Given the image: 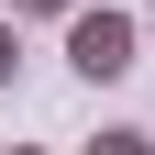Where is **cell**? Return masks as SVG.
Returning a JSON list of instances; mask_svg holds the SVG:
<instances>
[{"label": "cell", "instance_id": "obj_1", "mask_svg": "<svg viewBox=\"0 0 155 155\" xmlns=\"http://www.w3.org/2000/svg\"><path fill=\"white\" fill-rule=\"evenodd\" d=\"M67 67L89 78V89H111L122 67H144V22H133V11H89V0H78V11H67Z\"/></svg>", "mask_w": 155, "mask_h": 155}, {"label": "cell", "instance_id": "obj_2", "mask_svg": "<svg viewBox=\"0 0 155 155\" xmlns=\"http://www.w3.org/2000/svg\"><path fill=\"white\" fill-rule=\"evenodd\" d=\"M89 155H155V133L144 122H111V133H89Z\"/></svg>", "mask_w": 155, "mask_h": 155}, {"label": "cell", "instance_id": "obj_3", "mask_svg": "<svg viewBox=\"0 0 155 155\" xmlns=\"http://www.w3.org/2000/svg\"><path fill=\"white\" fill-rule=\"evenodd\" d=\"M11 67H22V22L0 11V89H11Z\"/></svg>", "mask_w": 155, "mask_h": 155}, {"label": "cell", "instance_id": "obj_4", "mask_svg": "<svg viewBox=\"0 0 155 155\" xmlns=\"http://www.w3.org/2000/svg\"><path fill=\"white\" fill-rule=\"evenodd\" d=\"M78 0H11V22H67Z\"/></svg>", "mask_w": 155, "mask_h": 155}, {"label": "cell", "instance_id": "obj_5", "mask_svg": "<svg viewBox=\"0 0 155 155\" xmlns=\"http://www.w3.org/2000/svg\"><path fill=\"white\" fill-rule=\"evenodd\" d=\"M11 155H45V144H11Z\"/></svg>", "mask_w": 155, "mask_h": 155}, {"label": "cell", "instance_id": "obj_6", "mask_svg": "<svg viewBox=\"0 0 155 155\" xmlns=\"http://www.w3.org/2000/svg\"><path fill=\"white\" fill-rule=\"evenodd\" d=\"M144 45H155V33H144Z\"/></svg>", "mask_w": 155, "mask_h": 155}]
</instances>
